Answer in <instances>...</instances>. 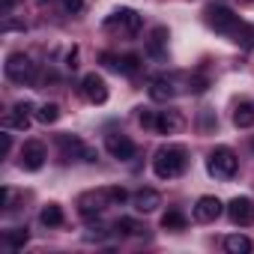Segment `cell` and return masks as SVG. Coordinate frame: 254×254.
<instances>
[{"mask_svg": "<svg viewBox=\"0 0 254 254\" xmlns=\"http://www.w3.org/2000/svg\"><path fill=\"white\" fill-rule=\"evenodd\" d=\"M39 221H42L45 227H60V224L66 221V215H63V209H60L57 203H48V206L39 212Z\"/></svg>", "mask_w": 254, "mask_h": 254, "instance_id": "obj_21", "label": "cell"}, {"mask_svg": "<svg viewBox=\"0 0 254 254\" xmlns=\"http://www.w3.org/2000/svg\"><path fill=\"white\" fill-rule=\"evenodd\" d=\"M45 159H48V150H45V144H42V141H27V144L21 147L18 165H21L24 171H39V168L45 165Z\"/></svg>", "mask_w": 254, "mask_h": 254, "instance_id": "obj_8", "label": "cell"}, {"mask_svg": "<svg viewBox=\"0 0 254 254\" xmlns=\"http://www.w3.org/2000/svg\"><path fill=\"white\" fill-rule=\"evenodd\" d=\"M27 239H30L27 227H12V230H6V233H3V245H6V248H12V251L24 248V245H27Z\"/></svg>", "mask_w": 254, "mask_h": 254, "instance_id": "obj_19", "label": "cell"}, {"mask_svg": "<svg viewBox=\"0 0 254 254\" xmlns=\"http://www.w3.org/2000/svg\"><path fill=\"white\" fill-rule=\"evenodd\" d=\"M105 30H114V33H126V36H135L141 30V15L129 6H120L114 9L108 18H105Z\"/></svg>", "mask_w": 254, "mask_h": 254, "instance_id": "obj_4", "label": "cell"}, {"mask_svg": "<svg viewBox=\"0 0 254 254\" xmlns=\"http://www.w3.org/2000/svg\"><path fill=\"white\" fill-rule=\"evenodd\" d=\"M156 206H162V194L156 189H141L135 194V209L138 212H153Z\"/></svg>", "mask_w": 254, "mask_h": 254, "instance_id": "obj_17", "label": "cell"}, {"mask_svg": "<svg viewBox=\"0 0 254 254\" xmlns=\"http://www.w3.org/2000/svg\"><path fill=\"white\" fill-rule=\"evenodd\" d=\"M39 3H51V0H39Z\"/></svg>", "mask_w": 254, "mask_h": 254, "instance_id": "obj_32", "label": "cell"}, {"mask_svg": "<svg viewBox=\"0 0 254 254\" xmlns=\"http://www.w3.org/2000/svg\"><path fill=\"white\" fill-rule=\"evenodd\" d=\"M102 63L114 72H123V75H138L141 72V57L138 54H126V57H114V54H102Z\"/></svg>", "mask_w": 254, "mask_h": 254, "instance_id": "obj_12", "label": "cell"}, {"mask_svg": "<svg viewBox=\"0 0 254 254\" xmlns=\"http://www.w3.org/2000/svg\"><path fill=\"white\" fill-rule=\"evenodd\" d=\"M251 150H254V141H251Z\"/></svg>", "mask_w": 254, "mask_h": 254, "instance_id": "obj_33", "label": "cell"}, {"mask_svg": "<svg viewBox=\"0 0 254 254\" xmlns=\"http://www.w3.org/2000/svg\"><path fill=\"white\" fill-rule=\"evenodd\" d=\"M30 111H33L30 102H18V105L3 117V126H6V129H27V126H30Z\"/></svg>", "mask_w": 254, "mask_h": 254, "instance_id": "obj_15", "label": "cell"}, {"mask_svg": "<svg viewBox=\"0 0 254 254\" xmlns=\"http://www.w3.org/2000/svg\"><path fill=\"white\" fill-rule=\"evenodd\" d=\"M63 6H66L69 15H78V12L84 9V0H63Z\"/></svg>", "mask_w": 254, "mask_h": 254, "instance_id": "obj_29", "label": "cell"}, {"mask_svg": "<svg viewBox=\"0 0 254 254\" xmlns=\"http://www.w3.org/2000/svg\"><path fill=\"white\" fill-rule=\"evenodd\" d=\"M12 150V135H0V156H9Z\"/></svg>", "mask_w": 254, "mask_h": 254, "instance_id": "obj_30", "label": "cell"}, {"mask_svg": "<svg viewBox=\"0 0 254 254\" xmlns=\"http://www.w3.org/2000/svg\"><path fill=\"white\" fill-rule=\"evenodd\" d=\"M156 129H159L162 135H180V132L186 129V117H183L180 111H174V108H168V111H159Z\"/></svg>", "mask_w": 254, "mask_h": 254, "instance_id": "obj_13", "label": "cell"}, {"mask_svg": "<svg viewBox=\"0 0 254 254\" xmlns=\"http://www.w3.org/2000/svg\"><path fill=\"white\" fill-rule=\"evenodd\" d=\"M236 168H239V159H236V153L230 147H215L209 153V159H206V171L212 177H218V180H230L236 174Z\"/></svg>", "mask_w": 254, "mask_h": 254, "instance_id": "obj_3", "label": "cell"}, {"mask_svg": "<svg viewBox=\"0 0 254 254\" xmlns=\"http://www.w3.org/2000/svg\"><path fill=\"white\" fill-rule=\"evenodd\" d=\"M233 42H242V45H254V27L251 24H239L236 30H233Z\"/></svg>", "mask_w": 254, "mask_h": 254, "instance_id": "obj_26", "label": "cell"}, {"mask_svg": "<svg viewBox=\"0 0 254 254\" xmlns=\"http://www.w3.org/2000/svg\"><path fill=\"white\" fill-rule=\"evenodd\" d=\"M186 224H189V218H186L180 209H168V212L162 215V227H165V230H186Z\"/></svg>", "mask_w": 254, "mask_h": 254, "instance_id": "obj_23", "label": "cell"}, {"mask_svg": "<svg viewBox=\"0 0 254 254\" xmlns=\"http://www.w3.org/2000/svg\"><path fill=\"white\" fill-rule=\"evenodd\" d=\"M165 45H168V30H165V27H156V30H153V36H150V54L162 57Z\"/></svg>", "mask_w": 254, "mask_h": 254, "instance_id": "obj_24", "label": "cell"}, {"mask_svg": "<svg viewBox=\"0 0 254 254\" xmlns=\"http://www.w3.org/2000/svg\"><path fill=\"white\" fill-rule=\"evenodd\" d=\"M81 93H84L87 102H93V105H105V102H108V84H105V78L96 75V72L84 75V81H81Z\"/></svg>", "mask_w": 254, "mask_h": 254, "instance_id": "obj_10", "label": "cell"}, {"mask_svg": "<svg viewBox=\"0 0 254 254\" xmlns=\"http://www.w3.org/2000/svg\"><path fill=\"white\" fill-rule=\"evenodd\" d=\"M218 215H221V200H218V197L206 194V197L197 200V206H194V218H197L200 224H209V221H215Z\"/></svg>", "mask_w": 254, "mask_h": 254, "instance_id": "obj_14", "label": "cell"}, {"mask_svg": "<svg viewBox=\"0 0 254 254\" xmlns=\"http://www.w3.org/2000/svg\"><path fill=\"white\" fill-rule=\"evenodd\" d=\"M114 230L117 233H123V236H144V224L141 221H135V218H117V224H114Z\"/></svg>", "mask_w": 254, "mask_h": 254, "instance_id": "obj_22", "label": "cell"}, {"mask_svg": "<svg viewBox=\"0 0 254 254\" xmlns=\"http://www.w3.org/2000/svg\"><path fill=\"white\" fill-rule=\"evenodd\" d=\"M233 126H236V129H251V126H254V102H239L236 105Z\"/></svg>", "mask_w": 254, "mask_h": 254, "instance_id": "obj_18", "label": "cell"}, {"mask_svg": "<svg viewBox=\"0 0 254 254\" xmlns=\"http://www.w3.org/2000/svg\"><path fill=\"white\" fill-rule=\"evenodd\" d=\"M206 24L215 30V33H227V36H233V30L242 24L227 6H209L206 9Z\"/></svg>", "mask_w": 254, "mask_h": 254, "instance_id": "obj_7", "label": "cell"}, {"mask_svg": "<svg viewBox=\"0 0 254 254\" xmlns=\"http://www.w3.org/2000/svg\"><path fill=\"white\" fill-rule=\"evenodd\" d=\"M174 81L171 78H153L150 81V99L153 102H168V99H174Z\"/></svg>", "mask_w": 254, "mask_h": 254, "instance_id": "obj_16", "label": "cell"}, {"mask_svg": "<svg viewBox=\"0 0 254 254\" xmlns=\"http://www.w3.org/2000/svg\"><path fill=\"white\" fill-rule=\"evenodd\" d=\"M227 215L236 227H251L254 224V200L251 197H233L227 203Z\"/></svg>", "mask_w": 254, "mask_h": 254, "instance_id": "obj_9", "label": "cell"}, {"mask_svg": "<svg viewBox=\"0 0 254 254\" xmlns=\"http://www.w3.org/2000/svg\"><path fill=\"white\" fill-rule=\"evenodd\" d=\"M126 197H129V191H126L123 186H108V189H93V191H84L78 197V209L81 215H93V212H102L108 206H120L126 203Z\"/></svg>", "mask_w": 254, "mask_h": 254, "instance_id": "obj_2", "label": "cell"}, {"mask_svg": "<svg viewBox=\"0 0 254 254\" xmlns=\"http://www.w3.org/2000/svg\"><path fill=\"white\" fill-rule=\"evenodd\" d=\"M141 126L144 129H156V120H159V111H150V108H141Z\"/></svg>", "mask_w": 254, "mask_h": 254, "instance_id": "obj_28", "label": "cell"}, {"mask_svg": "<svg viewBox=\"0 0 254 254\" xmlns=\"http://www.w3.org/2000/svg\"><path fill=\"white\" fill-rule=\"evenodd\" d=\"M224 248H227L230 254H248V251L254 248V242H251L248 236H242V233H230V236L224 239Z\"/></svg>", "mask_w": 254, "mask_h": 254, "instance_id": "obj_20", "label": "cell"}, {"mask_svg": "<svg viewBox=\"0 0 254 254\" xmlns=\"http://www.w3.org/2000/svg\"><path fill=\"white\" fill-rule=\"evenodd\" d=\"M6 78L12 81V84H30L33 78H36V63L27 57V54H21V51H15V54H9L6 57Z\"/></svg>", "mask_w": 254, "mask_h": 254, "instance_id": "obj_5", "label": "cell"}, {"mask_svg": "<svg viewBox=\"0 0 254 254\" xmlns=\"http://www.w3.org/2000/svg\"><path fill=\"white\" fill-rule=\"evenodd\" d=\"M57 147H60V153H63L66 162H69V159H81V162H96V159H99V150H93L90 144H84V141L75 138V135H60V138H57Z\"/></svg>", "mask_w": 254, "mask_h": 254, "instance_id": "obj_6", "label": "cell"}, {"mask_svg": "<svg viewBox=\"0 0 254 254\" xmlns=\"http://www.w3.org/2000/svg\"><path fill=\"white\" fill-rule=\"evenodd\" d=\"M105 147H108V153H111L117 162H129V159H135V153H138L135 141L126 138V135H108Z\"/></svg>", "mask_w": 254, "mask_h": 254, "instance_id": "obj_11", "label": "cell"}, {"mask_svg": "<svg viewBox=\"0 0 254 254\" xmlns=\"http://www.w3.org/2000/svg\"><path fill=\"white\" fill-rule=\"evenodd\" d=\"M66 66H69V69H78V48H72V51H69V57H66Z\"/></svg>", "mask_w": 254, "mask_h": 254, "instance_id": "obj_31", "label": "cell"}, {"mask_svg": "<svg viewBox=\"0 0 254 254\" xmlns=\"http://www.w3.org/2000/svg\"><path fill=\"white\" fill-rule=\"evenodd\" d=\"M206 87H209L206 75H189V93H203Z\"/></svg>", "mask_w": 254, "mask_h": 254, "instance_id": "obj_27", "label": "cell"}, {"mask_svg": "<svg viewBox=\"0 0 254 254\" xmlns=\"http://www.w3.org/2000/svg\"><path fill=\"white\" fill-rule=\"evenodd\" d=\"M186 165H189V153H186L183 144H165V147H159L156 156H153V171H156L159 180H174V177H180V174L186 171Z\"/></svg>", "mask_w": 254, "mask_h": 254, "instance_id": "obj_1", "label": "cell"}, {"mask_svg": "<svg viewBox=\"0 0 254 254\" xmlns=\"http://www.w3.org/2000/svg\"><path fill=\"white\" fill-rule=\"evenodd\" d=\"M57 117H60V108H57L54 102H48V105H42V108L36 111V120L45 123V126H48V123H57Z\"/></svg>", "mask_w": 254, "mask_h": 254, "instance_id": "obj_25", "label": "cell"}]
</instances>
